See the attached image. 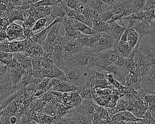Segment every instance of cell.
<instances>
[{"instance_id":"d6986e66","label":"cell","mask_w":155,"mask_h":124,"mask_svg":"<svg viewBox=\"0 0 155 124\" xmlns=\"http://www.w3.org/2000/svg\"><path fill=\"white\" fill-rule=\"evenodd\" d=\"M147 0H132L133 13L143 11Z\"/></svg>"},{"instance_id":"cb8c5ba5","label":"cell","mask_w":155,"mask_h":124,"mask_svg":"<svg viewBox=\"0 0 155 124\" xmlns=\"http://www.w3.org/2000/svg\"><path fill=\"white\" fill-rule=\"evenodd\" d=\"M134 123L135 124H150V122L147 120L142 119V120H140L138 122H135Z\"/></svg>"},{"instance_id":"7402d4cb","label":"cell","mask_w":155,"mask_h":124,"mask_svg":"<svg viewBox=\"0 0 155 124\" xmlns=\"http://www.w3.org/2000/svg\"><path fill=\"white\" fill-rule=\"evenodd\" d=\"M10 24L8 19L0 16V30H6L7 26Z\"/></svg>"},{"instance_id":"8992f818","label":"cell","mask_w":155,"mask_h":124,"mask_svg":"<svg viewBox=\"0 0 155 124\" xmlns=\"http://www.w3.org/2000/svg\"><path fill=\"white\" fill-rule=\"evenodd\" d=\"M60 22L64 26L65 35L73 37L76 40L78 36L81 34V32L76 28V19L65 16L61 19Z\"/></svg>"},{"instance_id":"6da1fadb","label":"cell","mask_w":155,"mask_h":124,"mask_svg":"<svg viewBox=\"0 0 155 124\" xmlns=\"http://www.w3.org/2000/svg\"><path fill=\"white\" fill-rule=\"evenodd\" d=\"M95 53L90 47L84 46L78 52L64 57V65H71L82 69L88 70L95 66Z\"/></svg>"},{"instance_id":"30bf717a","label":"cell","mask_w":155,"mask_h":124,"mask_svg":"<svg viewBox=\"0 0 155 124\" xmlns=\"http://www.w3.org/2000/svg\"><path fill=\"white\" fill-rule=\"evenodd\" d=\"M111 5L112 4L105 2L102 0H90L88 5L99 13H101L108 9Z\"/></svg>"},{"instance_id":"52a82bcc","label":"cell","mask_w":155,"mask_h":124,"mask_svg":"<svg viewBox=\"0 0 155 124\" xmlns=\"http://www.w3.org/2000/svg\"><path fill=\"white\" fill-rule=\"evenodd\" d=\"M51 83L52 84L53 91H59L63 93L75 91L78 88L67 81H62L56 78H51Z\"/></svg>"},{"instance_id":"484cf974","label":"cell","mask_w":155,"mask_h":124,"mask_svg":"<svg viewBox=\"0 0 155 124\" xmlns=\"http://www.w3.org/2000/svg\"><path fill=\"white\" fill-rule=\"evenodd\" d=\"M150 49H151V51L155 54V45H154V46H153L152 47H151Z\"/></svg>"},{"instance_id":"5bb4252c","label":"cell","mask_w":155,"mask_h":124,"mask_svg":"<svg viewBox=\"0 0 155 124\" xmlns=\"http://www.w3.org/2000/svg\"><path fill=\"white\" fill-rule=\"evenodd\" d=\"M127 30V41L128 44L134 49L138 43H140L139 36L137 32L133 28H126Z\"/></svg>"},{"instance_id":"4fadbf2b","label":"cell","mask_w":155,"mask_h":124,"mask_svg":"<svg viewBox=\"0 0 155 124\" xmlns=\"http://www.w3.org/2000/svg\"><path fill=\"white\" fill-rule=\"evenodd\" d=\"M0 124H22L21 117L16 114L3 115L0 114Z\"/></svg>"},{"instance_id":"9c48e42d","label":"cell","mask_w":155,"mask_h":124,"mask_svg":"<svg viewBox=\"0 0 155 124\" xmlns=\"http://www.w3.org/2000/svg\"><path fill=\"white\" fill-rule=\"evenodd\" d=\"M61 22H58L53 24L48 30L45 38L42 42L47 43H53L56 38H58L61 35L59 33V29L60 27Z\"/></svg>"},{"instance_id":"8fae6325","label":"cell","mask_w":155,"mask_h":124,"mask_svg":"<svg viewBox=\"0 0 155 124\" xmlns=\"http://www.w3.org/2000/svg\"><path fill=\"white\" fill-rule=\"evenodd\" d=\"M109 32L118 41H119L121 35L125 30L126 28L122 26L119 25L116 21L109 23Z\"/></svg>"},{"instance_id":"3957f363","label":"cell","mask_w":155,"mask_h":124,"mask_svg":"<svg viewBox=\"0 0 155 124\" xmlns=\"http://www.w3.org/2000/svg\"><path fill=\"white\" fill-rule=\"evenodd\" d=\"M118 42L110 32H96L92 35V43L89 47L93 52H98L116 46Z\"/></svg>"},{"instance_id":"d4e9b609","label":"cell","mask_w":155,"mask_h":124,"mask_svg":"<svg viewBox=\"0 0 155 124\" xmlns=\"http://www.w3.org/2000/svg\"><path fill=\"white\" fill-rule=\"evenodd\" d=\"M79 2L84 4H87V5H89L90 3V0H78Z\"/></svg>"},{"instance_id":"44dd1931","label":"cell","mask_w":155,"mask_h":124,"mask_svg":"<svg viewBox=\"0 0 155 124\" xmlns=\"http://www.w3.org/2000/svg\"><path fill=\"white\" fill-rule=\"evenodd\" d=\"M150 41L155 45V19L150 22Z\"/></svg>"},{"instance_id":"ffe728a7","label":"cell","mask_w":155,"mask_h":124,"mask_svg":"<svg viewBox=\"0 0 155 124\" xmlns=\"http://www.w3.org/2000/svg\"><path fill=\"white\" fill-rule=\"evenodd\" d=\"M62 2L70 9L76 10L80 2L78 0H62Z\"/></svg>"},{"instance_id":"4316f807","label":"cell","mask_w":155,"mask_h":124,"mask_svg":"<svg viewBox=\"0 0 155 124\" xmlns=\"http://www.w3.org/2000/svg\"><path fill=\"white\" fill-rule=\"evenodd\" d=\"M30 124H42V123H38V122H35V120H33L32 119V120H31V123H30Z\"/></svg>"},{"instance_id":"e0dca14e","label":"cell","mask_w":155,"mask_h":124,"mask_svg":"<svg viewBox=\"0 0 155 124\" xmlns=\"http://www.w3.org/2000/svg\"><path fill=\"white\" fill-rule=\"evenodd\" d=\"M76 26L77 29L79 31L86 35H91L95 34L97 32L92 27H90L87 25H86L85 24L83 23L82 22H81L76 19Z\"/></svg>"},{"instance_id":"7a4b0ae2","label":"cell","mask_w":155,"mask_h":124,"mask_svg":"<svg viewBox=\"0 0 155 124\" xmlns=\"http://www.w3.org/2000/svg\"><path fill=\"white\" fill-rule=\"evenodd\" d=\"M67 81L76 87L85 85L88 80V70L82 69L71 65H64L60 67Z\"/></svg>"},{"instance_id":"ba28073f","label":"cell","mask_w":155,"mask_h":124,"mask_svg":"<svg viewBox=\"0 0 155 124\" xmlns=\"http://www.w3.org/2000/svg\"><path fill=\"white\" fill-rule=\"evenodd\" d=\"M7 40L9 41H14L19 38H24V30L22 27L15 22L10 23L6 30Z\"/></svg>"},{"instance_id":"603a6c76","label":"cell","mask_w":155,"mask_h":124,"mask_svg":"<svg viewBox=\"0 0 155 124\" xmlns=\"http://www.w3.org/2000/svg\"><path fill=\"white\" fill-rule=\"evenodd\" d=\"M6 39H7V37L5 30H0V43L4 41Z\"/></svg>"},{"instance_id":"83f0119b","label":"cell","mask_w":155,"mask_h":124,"mask_svg":"<svg viewBox=\"0 0 155 124\" xmlns=\"http://www.w3.org/2000/svg\"><path fill=\"white\" fill-rule=\"evenodd\" d=\"M0 2H1V0H0Z\"/></svg>"},{"instance_id":"7c38bea8","label":"cell","mask_w":155,"mask_h":124,"mask_svg":"<svg viewBox=\"0 0 155 124\" xmlns=\"http://www.w3.org/2000/svg\"><path fill=\"white\" fill-rule=\"evenodd\" d=\"M54 20L51 18L50 16H48L46 17H43L39 19H38L33 29H32V31L34 33L35 32H37L41 30L44 29V28L47 27L48 26H49Z\"/></svg>"},{"instance_id":"9a60e30c","label":"cell","mask_w":155,"mask_h":124,"mask_svg":"<svg viewBox=\"0 0 155 124\" xmlns=\"http://www.w3.org/2000/svg\"><path fill=\"white\" fill-rule=\"evenodd\" d=\"M116 48L119 53L125 58L128 57L133 50L127 42L119 41L116 46Z\"/></svg>"},{"instance_id":"2e32d148","label":"cell","mask_w":155,"mask_h":124,"mask_svg":"<svg viewBox=\"0 0 155 124\" xmlns=\"http://www.w3.org/2000/svg\"><path fill=\"white\" fill-rule=\"evenodd\" d=\"M139 47L141 52L147 58L150 65L155 66V54L151 51V49L144 45H140Z\"/></svg>"},{"instance_id":"277c9868","label":"cell","mask_w":155,"mask_h":124,"mask_svg":"<svg viewBox=\"0 0 155 124\" xmlns=\"http://www.w3.org/2000/svg\"><path fill=\"white\" fill-rule=\"evenodd\" d=\"M124 19L128 20V23L125 26V28L134 29L139 35V40L146 34H150V24L145 18L141 19H133L128 16L123 17Z\"/></svg>"},{"instance_id":"ac0fdd59","label":"cell","mask_w":155,"mask_h":124,"mask_svg":"<svg viewBox=\"0 0 155 124\" xmlns=\"http://www.w3.org/2000/svg\"><path fill=\"white\" fill-rule=\"evenodd\" d=\"M76 91L79 93L82 99L92 98L91 89L86 85L78 87Z\"/></svg>"},{"instance_id":"5b68a950","label":"cell","mask_w":155,"mask_h":124,"mask_svg":"<svg viewBox=\"0 0 155 124\" xmlns=\"http://www.w3.org/2000/svg\"><path fill=\"white\" fill-rule=\"evenodd\" d=\"M140 89L155 94V66H150L147 73L142 78Z\"/></svg>"}]
</instances>
